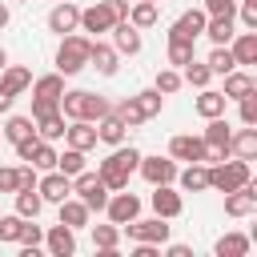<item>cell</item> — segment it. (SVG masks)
Wrapping results in <instances>:
<instances>
[{"label": "cell", "mask_w": 257, "mask_h": 257, "mask_svg": "<svg viewBox=\"0 0 257 257\" xmlns=\"http://www.w3.org/2000/svg\"><path fill=\"white\" fill-rule=\"evenodd\" d=\"M137 165H141V149L137 145H112V153L96 165V177L108 185V193H116V189H128V177L137 173Z\"/></svg>", "instance_id": "1"}, {"label": "cell", "mask_w": 257, "mask_h": 257, "mask_svg": "<svg viewBox=\"0 0 257 257\" xmlns=\"http://www.w3.org/2000/svg\"><path fill=\"white\" fill-rule=\"evenodd\" d=\"M60 112L64 120H100L104 112H112V104L100 96V92H88V88H64L60 96Z\"/></svg>", "instance_id": "2"}, {"label": "cell", "mask_w": 257, "mask_h": 257, "mask_svg": "<svg viewBox=\"0 0 257 257\" xmlns=\"http://www.w3.org/2000/svg\"><path fill=\"white\" fill-rule=\"evenodd\" d=\"M88 48H92V36H84L80 28L76 32H64L60 36V48H56V72L60 76H76L88 68Z\"/></svg>", "instance_id": "3"}, {"label": "cell", "mask_w": 257, "mask_h": 257, "mask_svg": "<svg viewBox=\"0 0 257 257\" xmlns=\"http://www.w3.org/2000/svg\"><path fill=\"white\" fill-rule=\"evenodd\" d=\"M245 181H253V169H249V161L225 157V161L209 165V189H217V193H233V189H241Z\"/></svg>", "instance_id": "4"}, {"label": "cell", "mask_w": 257, "mask_h": 257, "mask_svg": "<svg viewBox=\"0 0 257 257\" xmlns=\"http://www.w3.org/2000/svg\"><path fill=\"white\" fill-rule=\"evenodd\" d=\"M72 197H80L88 205V213H104V201H108V185L92 173V169H80L72 177Z\"/></svg>", "instance_id": "5"}, {"label": "cell", "mask_w": 257, "mask_h": 257, "mask_svg": "<svg viewBox=\"0 0 257 257\" xmlns=\"http://www.w3.org/2000/svg\"><path fill=\"white\" fill-rule=\"evenodd\" d=\"M124 233H128V241H149V245H165L169 241V233H173V225L165 221V217H133L128 225H120Z\"/></svg>", "instance_id": "6"}, {"label": "cell", "mask_w": 257, "mask_h": 257, "mask_svg": "<svg viewBox=\"0 0 257 257\" xmlns=\"http://www.w3.org/2000/svg\"><path fill=\"white\" fill-rule=\"evenodd\" d=\"M12 149H16V157H20V161H28L36 173H44V169H56V149H52V141L24 137V141H16Z\"/></svg>", "instance_id": "7"}, {"label": "cell", "mask_w": 257, "mask_h": 257, "mask_svg": "<svg viewBox=\"0 0 257 257\" xmlns=\"http://www.w3.org/2000/svg\"><path fill=\"white\" fill-rule=\"evenodd\" d=\"M149 205H153V213H157V217L177 221V217L185 213V193H181V189H173V185H153Z\"/></svg>", "instance_id": "8"}, {"label": "cell", "mask_w": 257, "mask_h": 257, "mask_svg": "<svg viewBox=\"0 0 257 257\" xmlns=\"http://www.w3.org/2000/svg\"><path fill=\"white\" fill-rule=\"evenodd\" d=\"M104 217H108L112 225H128L133 217H141V197L128 193V189L108 193V201H104Z\"/></svg>", "instance_id": "9"}, {"label": "cell", "mask_w": 257, "mask_h": 257, "mask_svg": "<svg viewBox=\"0 0 257 257\" xmlns=\"http://www.w3.org/2000/svg\"><path fill=\"white\" fill-rule=\"evenodd\" d=\"M36 193L44 205H60L64 197H72V177H64L60 169H44V177H36Z\"/></svg>", "instance_id": "10"}, {"label": "cell", "mask_w": 257, "mask_h": 257, "mask_svg": "<svg viewBox=\"0 0 257 257\" xmlns=\"http://www.w3.org/2000/svg\"><path fill=\"white\" fill-rule=\"evenodd\" d=\"M48 32L52 36H64V32H76L80 28V4H72V0H56L52 8H48Z\"/></svg>", "instance_id": "11"}, {"label": "cell", "mask_w": 257, "mask_h": 257, "mask_svg": "<svg viewBox=\"0 0 257 257\" xmlns=\"http://www.w3.org/2000/svg\"><path fill=\"white\" fill-rule=\"evenodd\" d=\"M137 173H141L149 185H173V181H177V161H173V157H161V153H157V157H145V153H141Z\"/></svg>", "instance_id": "12"}, {"label": "cell", "mask_w": 257, "mask_h": 257, "mask_svg": "<svg viewBox=\"0 0 257 257\" xmlns=\"http://www.w3.org/2000/svg\"><path fill=\"white\" fill-rule=\"evenodd\" d=\"M112 24H116V16H112V4H108V0H96V4L80 8V32L100 36V32H108Z\"/></svg>", "instance_id": "13"}, {"label": "cell", "mask_w": 257, "mask_h": 257, "mask_svg": "<svg viewBox=\"0 0 257 257\" xmlns=\"http://www.w3.org/2000/svg\"><path fill=\"white\" fill-rule=\"evenodd\" d=\"M205 20H209L205 8H189V12H181V16L169 24V40H197V36L205 32Z\"/></svg>", "instance_id": "14"}, {"label": "cell", "mask_w": 257, "mask_h": 257, "mask_svg": "<svg viewBox=\"0 0 257 257\" xmlns=\"http://www.w3.org/2000/svg\"><path fill=\"white\" fill-rule=\"evenodd\" d=\"M253 213H257V185L253 181L225 193V217H253Z\"/></svg>", "instance_id": "15"}, {"label": "cell", "mask_w": 257, "mask_h": 257, "mask_svg": "<svg viewBox=\"0 0 257 257\" xmlns=\"http://www.w3.org/2000/svg\"><path fill=\"white\" fill-rule=\"evenodd\" d=\"M52 257H72L76 253V229H68L64 221H56L52 229H44V241H40Z\"/></svg>", "instance_id": "16"}, {"label": "cell", "mask_w": 257, "mask_h": 257, "mask_svg": "<svg viewBox=\"0 0 257 257\" xmlns=\"http://www.w3.org/2000/svg\"><path fill=\"white\" fill-rule=\"evenodd\" d=\"M108 36H112V48H116L120 56H137V52L145 48V40H141V28H133L128 20H116V24L108 28Z\"/></svg>", "instance_id": "17"}, {"label": "cell", "mask_w": 257, "mask_h": 257, "mask_svg": "<svg viewBox=\"0 0 257 257\" xmlns=\"http://www.w3.org/2000/svg\"><path fill=\"white\" fill-rule=\"evenodd\" d=\"M88 68H96L100 76H116V68H120V52H116L112 44H104V40H96V36H92V48H88Z\"/></svg>", "instance_id": "18"}, {"label": "cell", "mask_w": 257, "mask_h": 257, "mask_svg": "<svg viewBox=\"0 0 257 257\" xmlns=\"http://www.w3.org/2000/svg\"><path fill=\"white\" fill-rule=\"evenodd\" d=\"M205 153H209L205 141L193 137V133H177V137L169 141V157H173V161H185V165H189V161H205Z\"/></svg>", "instance_id": "19"}, {"label": "cell", "mask_w": 257, "mask_h": 257, "mask_svg": "<svg viewBox=\"0 0 257 257\" xmlns=\"http://www.w3.org/2000/svg\"><path fill=\"white\" fill-rule=\"evenodd\" d=\"M177 185H181V193H209V165L189 161L185 169H177Z\"/></svg>", "instance_id": "20"}, {"label": "cell", "mask_w": 257, "mask_h": 257, "mask_svg": "<svg viewBox=\"0 0 257 257\" xmlns=\"http://www.w3.org/2000/svg\"><path fill=\"white\" fill-rule=\"evenodd\" d=\"M229 157L237 161H257V124H241L229 137Z\"/></svg>", "instance_id": "21"}, {"label": "cell", "mask_w": 257, "mask_h": 257, "mask_svg": "<svg viewBox=\"0 0 257 257\" xmlns=\"http://www.w3.org/2000/svg\"><path fill=\"white\" fill-rule=\"evenodd\" d=\"M96 141L108 145V149H112V145H124V141H128V124H124L116 112H104V116L96 120Z\"/></svg>", "instance_id": "22"}, {"label": "cell", "mask_w": 257, "mask_h": 257, "mask_svg": "<svg viewBox=\"0 0 257 257\" xmlns=\"http://www.w3.org/2000/svg\"><path fill=\"white\" fill-rule=\"evenodd\" d=\"M64 145H72V149H80V153L96 149V124H92V120H68V124H64Z\"/></svg>", "instance_id": "23"}, {"label": "cell", "mask_w": 257, "mask_h": 257, "mask_svg": "<svg viewBox=\"0 0 257 257\" xmlns=\"http://www.w3.org/2000/svg\"><path fill=\"white\" fill-rule=\"evenodd\" d=\"M229 52H233L237 68H249V64H257V32H233V40H229Z\"/></svg>", "instance_id": "24"}, {"label": "cell", "mask_w": 257, "mask_h": 257, "mask_svg": "<svg viewBox=\"0 0 257 257\" xmlns=\"http://www.w3.org/2000/svg\"><path fill=\"white\" fill-rule=\"evenodd\" d=\"M229 137H233L229 120H225V116H209V124H205V133H201V141H205L209 149H217V153H225V157H229Z\"/></svg>", "instance_id": "25"}, {"label": "cell", "mask_w": 257, "mask_h": 257, "mask_svg": "<svg viewBox=\"0 0 257 257\" xmlns=\"http://www.w3.org/2000/svg\"><path fill=\"white\" fill-rule=\"evenodd\" d=\"M249 245H253L249 233H221L213 241V253L217 257H249Z\"/></svg>", "instance_id": "26"}, {"label": "cell", "mask_w": 257, "mask_h": 257, "mask_svg": "<svg viewBox=\"0 0 257 257\" xmlns=\"http://www.w3.org/2000/svg\"><path fill=\"white\" fill-rule=\"evenodd\" d=\"M225 100H241V96H249V92H257V80L245 72V68H233V72H225Z\"/></svg>", "instance_id": "27"}, {"label": "cell", "mask_w": 257, "mask_h": 257, "mask_svg": "<svg viewBox=\"0 0 257 257\" xmlns=\"http://www.w3.org/2000/svg\"><path fill=\"white\" fill-rule=\"evenodd\" d=\"M225 92H217V88H197V100H193V108H197V116H225Z\"/></svg>", "instance_id": "28"}, {"label": "cell", "mask_w": 257, "mask_h": 257, "mask_svg": "<svg viewBox=\"0 0 257 257\" xmlns=\"http://www.w3.org/2000/svg\"><path fill=\"white\" fill-rule=\"evenodd\" d=\"M0 133H4L8 145H16V141H24V137H36V120L24 116V112H8V120L0 124Z\"/></svg>", "instance_id": "29"}, {"label": "cell", "mask_w": 257, "mask_h": 257, "mask_svg": "<svg viewBox=\"0 0 257 257\" xmlns=\"http://www.w3.org/2000/svg\"><path fill=\"white\" fill-rule=\"evenodd\" d=\"M56 209H60V221H64L68 229H88V217H92V213H88V205H84L80 197H64Z\"/></svg>", "instance_id": "30"}, {"label": "cell", "mask_w": 257, "mask_h": 257, "mask_svg": "<svg viewBox=\"0 0 257 257\" xmlns=\"http://www.w3.org/2000/svg\"><path fill=\"white\" fill-rule=\"evenodd\" d=\"M28 88H32V96L56 100V104H60V96H64V76H60V72H44V76H36Z\"/></svg>", "instance_id": "31"}, {"label": "cell", "mask_w": 257, "mask_h": 257, "mask_svg": "<svg viewBox=\"0 0 257 257\" xmlns=\"http://www.w3.org/2000/svg\"><path fill=\"white\" fill-rule=\"evenodd\" d=\"M233 32H237V16H209L201 36H209L213 44H229V40H233Z\"/></svg>", "instance_id": "32"}, {"label": "cell", "mask_w": 257, "mask_h": 257, "mask_svg": "<svg viewBox=\"0 0 257 257\" xmlns=\"http://www.w3.org/2000/svg\"><path fill=\"white\" fill-rule=\"evenodd\" d=\"M0 84H4L8 92H16V96H20V92H28L32 72H28L24 64H4V68H0Z\"/></svg>", "instance_id": "33"}, {"label": "cell", "mask_w": 257, "mask_h": 257, "mask_svg": "<svg viewBox=\"0 0 257 257\" xmlns=\"http://www.w3.org/2000/svg\"><path fill=\"white\" fill-rule=\"evenodd\" d=\"M157 20H161L157 4H149V0H133V4H128V24H133V28L145 32V28H153Z\"/></svg>", "instance_id": "34"}, {"label": "cell", "mask_w": 257, "mask_h": 257, "mask_svg": "<svg viewBox=\"0 0 257 257\" xmlns=\"http://www.w3.org/2000/svg\"><path fill=\"white\" fill-rule=\"evenodd\" d=\"M64 124H68V120H64L60 108H56V112H44V116H36V137H40V141H60V137H64Z\"/></svg>", "instance_id": "35"}, {"label": "cell", "mask_w": 257, "mask_h": 257, "mask_svg": "<svg viewBox=\"0 0 257 257\" xmlns=\"http://www.w3.org/2000/svg\"><path fill=\"white\" fill-rule=\"evenodd\" d=\"M92 229V245L100 249V253H116L120 249V225H88Z\"/></svg>", "instance_id": "36"}, {"label": "cell", "mask_w": 257, "mask_h": 257, "mask_svg": "<svg viewBox=\"0 0 257 257\" xmlns=\"http://www.w3.org/2000/svg\"><path fill=\"white\" fill-rule=\"evenodd\" d=\"M209 80H213V72H209V64L197 60V56L181 68V84H189V88H209Z\"/></svg>", "instance_id": "37"}, {"label": "cell", "mask_w": 257, "mask_h": 257, "mask_svg": "<svg viewBox=\"0 0 257 257\" xmlns=\"http://www.w3.org/2000/svg\"><path fill=\"white\" fill-rule=\"evenodd\" d=\"M193 56H197V40H169V48H165V60L173 68H185Z\"/></svg>", "instance_id": "38"}, {"label": "cell", "mask_w": 257, "mask_h": 257, "mask_svg": "<svg viewBox=\"0 0 257 257\" xmlns=\"http://www.w3.org/2000/svg\"><path fill=\"white\" fill-rule=\"evenodd\" d=\"M133 100H137V108H141V116H145V120L161 116V108H165V96H161L157 88H141V92H133Z\"/></svg>", "instance_id": "39"}, {"label": "cell", "mask_w": 257, "mask_h": 257, "mask_svg": "<svg viewBox=\"0 0 257 257\" xmlns=\"http://www.w3.org/2000/svg\"><path fill=\"white\" fill-rule=\"evenodd\" d=\"M209 72L213 76H225V72H233L237 68V60H233V52H229V44H213V52H209Z\"/></svg>", "instance_id": "40"}, {"label": "cell", "mask_w": 257, "mask_h": 257, "mask_svg": "<svg viewBox=\"0 0 257 257\" xmlns=\"http://www.w3.org/2000/svg\"><path fill=\"white\" fill-rule=\"evenodd\" d=\"M56 169H60L64 177H76V173H80V169H88V165H84V153H80V149L64 145V153H56Z\"/></svg>", "instance_id": "41"}, {"label": "cell", "mask_w": 257, "mask_h": 257, "mask_svg": "<svg viewBox=\"0 0 257 257\" xmlns=\"http://www.w3.org/2000/svg\"><path fill=\"white\" fill-rule=\"evenodd\" d=\"M12 197H16V213H20V217H40L44 201H40V193H36V189H16Z\"/></svg>", "instance_id": "42"}, {"label": "cell", "mask_w": 257, "mask_h": 257, "mask_svg": "<svg viewBox=\"0 0 257 257\" xmlns=\"http://www.w3.org/2000/svg\"><path fill=\"white\" fill-rule=\"evenodd\" d=\"M153 88L161 92V96H173L177 88H181V68H157V76H153Z\"/></svg>", "instance_id": "43"}, {"label": "cell", "mask_w": 257, "mask_h": 257, "mask_svg": "<svg viewBox=\"0 0 257 257\" xmlns=\"http://www.w3.org/2000/svg\"><path fill=\"white\" fill-rule=\"evenodd\" d=\"M40 241H44V229L36 225V217H24V225H20V237H16V245H20V249H40Z\"/></svg>", "instance_id": "44"}, {"label": "cell", "mask_w": 257, "mask_h": 257, "mask_svg": "<svg viewBox=\"0 0 257 257\" xmlns=\"http://www.w3.org/2000/svg\"><path fill=\"white\" fill-rule=\"evenodd\" d=\"M20 225H24V217H20V213H0V245H16Z\"/></svg>", "instance_id": "45"}, {"label": "cell", "mask_w": 257, "mask_h": 257, "mask_svg": "<svg viewBox=\"0 0 257 257\" xmlns=\"http://www.w3.org/2000/svg\"><path fill=\"white\" fill-rule=\"evenodd\" d=\"M112 112H116V116H120V120H124L128 128H137V124H145V116H141V108H137V100H133V96H124L120 104H112Z\"/></svg>", "instance_id": "46"}, {"label": "cell", "mask_w": 257, "mask_h": 257, "mask_svg": "<svg viewBox=\"0 0 257 257\" xmlns=\"http://www.w3.org/2000/svg\"><path fill=\"white\" fill-rule=\"evenodd\" d=\"M233 16H241V24L249 32H257V0H237V12Z\"/></svg>", "instance_id": "47"}, {"label": "cell", "mask_w": 257, "mask_h": 257, "mask_svg": "<svg viewBox=\"0 0 257 257\" xmlns=\"http://www.w3.org/2000/svg\"><path fill=\"white\" fill-rule=\"evenodd\" d=\"M237 104H241V108H237V116H241V124H257V92H249V96H241Z\"/></svg>", "instance_id": "48"}, {"label": "cell", "mask_w": 257, "mask_h": 257, "mask_svg": "<svg viewBox=\"0 0 257 257\" xmlns=\"http://www.w3.org/2000/svg\"><path fill=\"white\" fill-rule=\"evenodd\" d=\"M201 8L209 16H233L237 12V0H201Z\"/></svg>", "instance_id": "49"}, {"label": "cell", "mask_w": 257, "mask_h": 257, "mask_svg": "<svg viewBox=\"0 0 257 257\" xmlns=\"http://www.w3.org/2000/svg\"><path fill=\"white\" fill-rule=\"evenodd\" d=\"M20 181H16V165H0V193H16Z\"/></svg>", "instance_id": "50"}, {"label": "cell", "mask_w": 257, "mask_h": 257, "mask_svg": "<svg viewBox=\"0 0 257 257\" xmlns=\"http://www.w3.org/2000/svg\"><path fill=\"white\" fill-rule=\"evenodd\" d=\"M36 177H40V173H36L32 165H20V169H16V181H20V189H36Z\"/></svg>", "instance_id": "51"}, {"label": "cell", "mask_w": 257, "mask_h": 257, "mask_svg": "<svg viewBox=\"0 0 257 257\" xmlns=\"http://www.w3.org/2000/svg\"><path fill=\"white\" fill-rule=\"evenodd\" d=\"M161 249H165V257H193V249H189V245H181V241H177V245H169V241H165Z\"/></svg>", "instance_id": "52"}, {"label": "cell", "mask_w": 257, "mask_h": 257, "mask_svg": "<svg viewBox=\"0 0 257 257\" xmlns=\"http://www.w3.org/2000/svg\"><path fill=\"white\" fill-rule=\"evenodd\" d=\"M12 104H16V92H8V88L0 84V116H8V112H12Z\"/></svg>", "instance_id": "53"}, {"label": "cell", "mask_w": 257, "mask_h": 257, "mask_svg": "<svg viewBox=\"0 0 257 257\" xmlns=\"http://www.w3.org/2000/svg\"><path fill=\"white\" fill-rule=\"evenodd\" d=\"M108 4H112V16H116V20H128V4H133V0H108Z\"/></svg>", "instance_id": "54"}, {"label": "cell", "mask_w": 257, "mask_h": 257, "mask_svg": "<svg viewBox=\"0 0 257 257\" xmlns=\"http://www.w3.org/2000/svg\"><path fill=\"white\" fill-rule=\"evenodd\" d=\"M8 20H12V8L0 0V28H8Z\"/></svg>", "instance_id": "55"}, {"label": "cell", "mask_w": 257, "mask_h": 257, "mask_svg": "<svg viewBox=\"0 0 257 257\" xmlns=\"http://www.w3.org/2000/svg\"><path fill=\"white\" fill-rule=\"evenodd\" d=\"M4 64H8V52H4V48H0V68H4Z\"/></svg>", "instance_id": "56"}, {"label": "cell", "mask_w": 257, "mask_h": 257, "mask_svg": "<svg viewBox=\"0 0 257 257\" xmlns=\"http://www.w3.org/2000/svg\"><path fill=\"white\" fill-rule=\"evenodd\" d=\"M16 4H28V0H16Z\"/></svg>", "instance_id": "57"}, {"label": "cell", "mask_w": 257, "mask_h": 257, "mask_svg": "<svg viewBox=\"0 0 257 257\" xmlns=\"http://www.w3.org/2000/svg\"><path fill=\"white\" fill-rule=\"evenodd\" d=\"M149 4H157V0H149Z\"/></svg>", "instance_id": "58"}, {"label": "cell", "mask_w": 257, "mask_h": 257, "mask_svg": "<svg viewBox=\"0 0 257 257\" xmlns=\"http://www.w3.org/2000/svg\"><path fill=\"white\" fill-rule=\"evenodd\" d=\"M0 141H4V133H0Z\"/></svg>", "instance_id": "59"}, {"label": "cell", "mask_w": 257, "mask_h": 257, "mask_svg": "<svg viewBox=\"0 0 257 257\" xmlns=\"http://www.w3.org/2000/svg\"><path fill=\"white\" fill-rule=\"evenodd\" d=\"M52 4H56V0H52Z\"/></svg>", "instance_id": "60"}]
</instances>
